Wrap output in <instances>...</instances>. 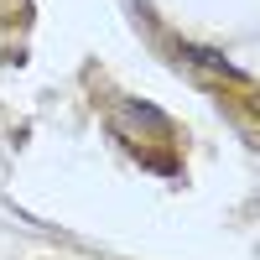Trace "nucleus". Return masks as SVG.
I'll list each match as a JSON object with an SVG mask.
<instances>
[{
	"instance_id": "obj_1",
	"label": "nucleus",
	"mask_w": 260,
	"mask_h": 260,
	"mask_svg": "<svg viewBox=\"0 0 260 260\" xmlns=\"http://www.w3.org/2000/svg\"><path fill=\"white\" fill-rule=\"evenodd\" d=\"M177 57L192 62V68H208V73H224V78H240V68L219 52V47H198V42H177Z\"/></svg>"
},
{
	"instance_id": "obj_2",
	"label": "nucleus",
	"mask_w": 260,
	"mask_h": 260,
	"mask_svg": "<svg viewBox=\"0 0 260 260\" xmlns=\"http://www.w3.org/2000/svg\"><path fill=\"white\" fill-rule=\"evenodd\" d=\"M120 115L136 120L141 130H151V136H172V120L156 110V104H146V99H120Z\"/></svg>"
}]
</instances>
